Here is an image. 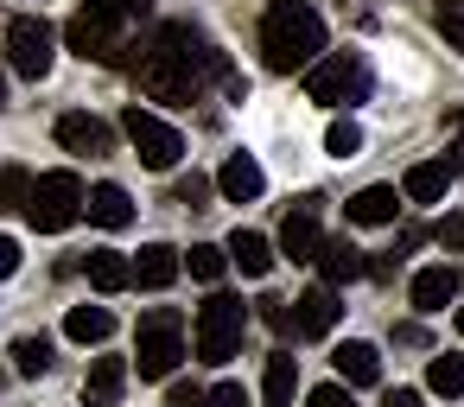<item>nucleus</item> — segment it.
<instances>
[{
    "label": "nucleus",
    "instance_id": "58836bf2",
    "mask_svg": "<svg viewBox=\"0 0 464 407\" xmlns=\"http://www.w3.org/2000/svg\"><path fill=\"white\" fill-rule=\"evenodd\" d=\"M394 267H401V255H375L369 261V280H394Z\"/></svg>",
    "mask_w": 464,
    "mask_h": 407
},
{
    "label": "nucleus",
    "instance_id": "39448f33",
    "mask_svg": "<svg viewBox=\"0 0 464 407\" xmlns=\"http://www.w3.org/2000/svg\"><path fill=\"white\" fill-rule=\"evenodd\" d=\"M83 185H77V172H45V179H33V191H26V223L39 229V236H58V229H71L77 217H83Z\"/></svg>",
    "mask_w": 464,
    "mask_h": 407
},
{
    "label": "nucleus",
    "instance_id": "412c9836",
    "mask_svg": "<svg viewBox=\"0 0 464 407\" xmlns=\"http://www.w3.org/2000/svg\"><path fill=\"white\" fill-rule=\"evenodd\" d=\"M83 210H90V223H102V229H128V223H134V198H128L121 185H96V191L83 198Z\"/></svg>",
    "mask_w": 464,
    "mask_h": 407
},
{
    "label": "nucleus",
    "instance_id": "4468645a",
    "mask_svg": "<svg viewBox=\"0 0 464 407\" xmlns=\"http://www.w3.org/2000/svg\"><path fill=\"white\" fill-rule=\"evenodd\" d=\"M318 274H324V286H350V280H362V274H369V261H362V248H356V242L331 236V242H318Z\"/></svg>",
    "mask_w": 464,
    "mask_h": 407
},
{
    "label": "nucleus",
    "instance_id": "ea45409f",
    "mask_svg": "<svg viewBox=\"0 0 464 407\" xmlns=\"http://www.w3.org/2000/svg\"><path fill=\"white\" fill-rule=\"evenodd\" d=\"M382 407H420V394H413V388H394V394H388Z\"/></svg>",
    "mask_w": 464,
    "mask_h": 407
},
{
    "label": "nucleus",
    "instance_id": "79ce46f5",
    "mask_svg": "<svg viewBox=\"0 0 464 407\" xmlns=\"http://www.w3.org/2000/svg\"><path fill=\"white\" fill-rule=\"evenodd\" d=\"M0 109H7V71H0Z\"/></svg>",
    "mask_w": 464,
    "mask_h": 407
},
{
    "label": "nucleus",
    "instance_id": "c85d7f7f",
    "mask_svg": "<svg viewBox=\"0 0 464 407\" xmlns=\"http://www.w3.org/2000/svg\"><path fill=\"white\" fill-rule=\"evenodd\" d=\"M324 153H337V160H356V153H362V128H356L350 115H337V121L324 128Z\"/></svg>",
    "mask_w": 464,
    "mask_h": 407
},
{
    "label": "nucleus",
    "instance_id": "423d86ee",
    "mask_svg": "<svg viewBox=\"0 0 464 407\" xmlns=\"http://www.w3.org/2000/svg\"><path fill=\"white\" fill-rule=\"evenodd\" d=\"M179 363H185V318H179L172 305H160V312H147V318H140L134 369H140V382H166Z\"/></svg>",
    "mask_w": 464,
    "mask_h": 407
},
{
    "label": "nucleus",
    "instance_id": "5701e85b",
    "mask_svg": "<svg viewBox=\"0 0 464 407\" xmlns=\"http://www.w3.org/2000/svg\"><path fill=\"white\" fill-rule=\"evenodd\" d=\"M293 394H299V356L274 350L267 356V375H261V401L267 407H293Z\"/></svg>",
    "mask_w": 464,
    "mask_h": 407
},
{
    "label": "nucleus",
    "instance_id": "a211bd4d",
    "mask_svg": "<svg viewBox=\"0 0 464 407\" xmlns=\"http://www.w3.org/2000/svg\"><path fill=\"white\" fill-rule=\"evenodd\" d=\"M394 210H401L394 185H362V191L343 204V217H350V223H362V229H382V223H394Z\"/></svg>",
    "mask_w": 464,
    "mask_h": 407
},
{
    "label": "nucleus",
    "instance_id": "f8f14e48",
    "mask_svg": "<svg viewBox=\"0 0 464 407\" xmlns=\"http://www.w3.org/2000/svg\"><path fill=\"white\" fill-rule=\"evenodd\" d=\"M331 363H337V375H343L350 388H375V382H382V350L362 344V337H343V344L331 350Z\"/></svg>",
    "mask_w": 464,
    "mask_h": 407
},
{
    "label": "nucleus",
    "instance_id": "c756f323",
    "mask_svg": "<svg viewBox=\"0 0 464 407\" xmlns=\"http://www.w3.org/2000/svg\"><path fill=\"white\" fill-rule=\"evenodd\" d=\"M90 7H102L115 26H140V20L153 14V0H90Z\"/></svg>",
    "mask_w": 464,
    "mask_h": 407
},
{
    "label": "nucleus",
    "instance_id": "1a4fd4ad",
    "mask_svg": "<svg viewBox=\"0 0 464 407\" xmlns=\"http://www.w3.org/2000/svg\"><path fill=\"white\" fill-rule=\"evenodd\" d=\"M121 33H128V26H115L102 7H77L71 26H64V45H71L77 58H90V64H121V52H128Z\"/></svg>",
    "mask_w": 464,
    "mask_h": 407
},
{
    "label": "nucleus",
    "instance_id": "72a5a7b5",
    "mask_svg": "<svg viewBox=\"0 0 464 407\" xmlns=\"http://www.w3.org/2000/svg\"><path fill=\"white\" fill-rule=\"evenodd\" d=\"M210 407H255V401H248L242 382H217V388H210Z\"/></svg>",
    "mask_w": 464,
    "mask_h": 407
},
{
    "label": "nucleus",
    "instance_id": "a878e982",
    "mask_svg": "<svg viewBox=\"0 0 464 407\" xmlns=\"http://www.w3.org/2000/svg\"><path fill=\"white\" fill-rule=\"evenodd\" d=\"M7 356H14L20 375H45V369H52V337H14Z\"/></svg>",
    "mask_w": 464,
    "mask_h": 407
},
{
    "label": "nucleus",
    "instance_id": "f704fd0d",
    "mask_svg": "<svg viewBox=\"0 0 464 407\" xmlns=\"http://www.w3.org/2000/svg\"><path fill=\"white\" fill-rule=\"evenodd\" d=\"M172 198H179V204H191V210H204V198H210V185H204V179L191 172V179H179V191H172Z\"/></svg>",
    "mask_w": 464,
    "mask_h": 407
},
{
    "label": "nucleus",
    "instance_id": "7c9ffc66",
    "mask_svg": "<svg viewBox=\"0 0 464 407\" xmlns=\"http://www.w3.org/2000/svg\"><path fill=\"white\" fill-rule=\"evenodd\" d=\"M432 20H439V33L464 52V0H439V7H432Z\"/></svg>",
    "mask_w": 464,
    "mask_h": 407
},
{
    "label": "nucleus",
    "instance_id": "c9c22d12",
    "mask_svg": "<svg viewBox=\"0 0 464 407\" xmlns=\"http://www.w3.org/2000/svg\"><path fill=\"white\" fill-rule=\"evenodd\" d=\"M172 407H210V388H191V382H172Z\"/></svg>",
    "mask_w": 464,
    "mask_h": 407
},
{
    "label": "nucleus",
    "instance_id": "aec40b11",
    "mask_svg": "<svg viewBox=\"0 0 464 407\" xmlns=\"http://www.w3.org/2000/svg\"><path fill=\"white\" fill-rule=\"evenodd\" d=\"M121 388H128V363L121 356H96V369L83 382V407H121Z\"/></svg>",
    "mask_w": 464,
    "mask_h": 407
},
{
    "label": "nucleus",
    "instance_id": "7ed1b4c3",
    "mask_svg": "<svg viewBox=\"0 0 464 407\" xmlns=\"http://www.w3.org/2000/svg\"><path fill=\"white\" fill-rule=\"evenodd\" d=\"M305 96H312L318 109H356V102H369V64H362V52H331V58H318V64L305 71Z\"/></svg>",
    "mask_w": 464,
    "mask_h": 407
},
{
    "label": "nucleus",
    "instance_id": "6e6552de",
    "mask_svg": "<svg viewBox=\"0 0 464 407\" xmlns=\"http://www.w3.org/2000/svg\"><path fill=\"white\" fill-rule=\"evenodd\" d=\"M121 128H128V141H134V153H140V166H153V172H172L179 160H185V141H179V128L172 121H160L153 109H128L121 115Z\"/></svg>",
    "mask_w": 464,
    "mask_h": 407
},
{
    "label": "nucleus",
    "instance_id": "f3484780",
    "mask_svg": "<svg viewBox=\"0 0 464 407\" xmlns=\"http://www.w3.org/2000/svg\"><path fill=\"white\" fill-rule=\"evenodd\" d=\"M445 191H451V166H445V160H420V166H407V179H401V198H407V204H445Z\"/></svg>",
    "mask_w": 464,
    "mask_h": 407
},
{
    "label": "nucleus",
    "instance_id": "2f4dec72",
    "mask_svg": "<svg viewBox=\"0 0 464 407\" xmlns=\"http://www.w3.org/2000/svg\"><path fill=\"white\" fill-rule=\"evenodd\" d=\"M305 407H356V401H350V388H343V382H318V388L305 394Z\"/></svg>",
    "mask_w": 464,
    "mask_h": 407
},
{
    "label": "nucleus",
    "instance_id": "20e7f679",
    "mask_svg": "<svg viewBox=\"0 0 464 407\" xmlns=\"http://www.w3.org/2000/svg\"><path fill=\"white\" fill-rule=\"evenodd\" d=\"M242 331H248V305H242L236 293H210V299L198 305V331H191V344H198L204 363H229V356L242 350Z\"/></svg>",
    "mask_w": 464,
    "mask_h": 407
},
{
    "label": "nucleus",
    "instance_id": "ddd939ff",
    "mask_svg": "<svg viewBox=\"0 0 464 407\" xmlns=\"http://www.w3.org/2000/svg\"><path fill=\"white\" fill-rule=\"evenodd\" d=\"M217 191H223L229 204H255V198L267 191V172H261L248 153H229V160H223V172H217Z\"/></svg>",
    "mask_w": 464,
    "mask_h": 407
},
{
    "label": "nucleus",
    "instance_id": "b1692460",
    "mask_svg": "<svg viewBox=\"0 0 464 407\" xmlns=\"http://www.w3.org/2000/svg\"><path fill=\"white\" fill-rule=\"evenodd\" d=\"M229 261H236L248 280H261V274L274 267V242H267V236H255V229H236V236H229Z\"/></svg>",
    "mask_w": 464,
    "mask_h": 407
},
{
    "label": "nucleus",
    "instance_id": "bb28decb",
    "mask_svg": "<svg viewBox=\"0 0 464 407\" xmlns=\"http://www.w3.org/2000/svg\"><path fill=\"white\" fill-rule=\"evenodd\" d=\"M426 388H432V394H464V356H451V350L432 356V363H426Z\"/></svg>",
    "mask_w": 464,
    "mask_h": 407
},
{
    "label": "nucleus",
    "instance_id": "473e14b6",
    "mask_svg": "<svg viewBox=\"0 0 464 407\" xmlns=\"http://www.w3.org/2000/svg\"><path fill=\"white\" fill-rule=\"evenodd\" d=\"M261 318H267L274 331H299V318H293V305H286V299H274V293L261 299Z\"/></svg>",
    "mask_w": 464,
    "mask_h": 407
},
{
    "label": "nucleus",
    "instance_id": "4c0bfd02",
    "mask_svg": "<svg viewBox=\"0 0 464 407\" xmlns=\"http://www.w3.org/2000/svg\"><path fill=\"white\" fill-rule=\"evenodd\" d=\"M7 274H20V242L0 236V280H7Z\"/></svg>",
    "mask_w": 464,
    "mask_h": 407
},
{
    "label": "nucleus",
    "instance_id": "dca6fc26",
    "mask_svg": "<svg viewBox=\"0 0 464 407\" xmlns=\"http://www.w3.org/2000/svg\"><path fill=\"white\" fill-rule=\"evenodd\" d=\"M293 318H299V331H305V337H324V331L343 318V305H337V286H324V280H318L312 293H299V299H293Z\"/></svg>",
    "mask_w": 464,
    "mask_h": 407
},
{
    "label": "nucleus",
    "instance_id": "f257e3e1",
    "mask_svg": "<svg viewBox=\"0 0 464 407\" xmlns=\"http://www.w3.org/2000/svg\"><path fill=\"white\" fill-rule=\"evenodd\" d=\"M242 83V77H229V64H223V52L198 33V26H166L160 39H153V52L140 58V90L153 96V102H198L204 96V83Z\"/></svg>",
    "mask_w": 464,
    "mask_h": 407
},
{
    "label": "nucleus",
    "instance_id": "37998d69",
    "mask_svg": "<svg viewBox=\"0 0 464 407\" xmlns=\"http://www.w3.org/2000/svg\"><path fill=\"white\" fill-rule=\"evenodd\" d=\"M458 337H464V305H458Z\"/></svg>",
    "mask_w": 464,
    "mask_h": 407
},
{
    "label": "nucleus",
    "instance_id": "e433bc0d",
    "mask_svg": "<svg viewBox=\"0 0 464 407\" xmlns=\"http://www.w3.org/2000/svg\"><path fill=\"white\" fill-rule=\"evenodd\" d=\"M439 242H445V248H464V210H451V217L439 223Z\"/></svg>",
    "mask_w": 464,
    "mask_h": 407
},
{
    "label": "nucleus",
    "instance_id": "f03ea898",
    "mask_svg": "<svg viewBox=\"0 0 464 407\" xmlns=\"http://www.w3.org/2000/svg\"><path fill=\"white\" fill-rule=\"evenodd\" d=\"M261 58L267 71H312L324 58V20L305 7V0H274L261 14Z\"/></svg>",
    "mask_w": 464,
    "mask_h": 407
},
{
    "label": "nucleus",
    "instance_id": "4be33fe9",
    "mask_svg": "<svg viewBox=\"0 0 464 407\" xmlns=\"http://www.w3.org/2000/svg\"><path fill=\"white\" fill-rule=\"evenodd\" d=\"M458 299V274L451 267H420L413 274V312H445Z\"/></svg>",
    "mask_w": 464,
    "mask_h": 407
},
{
    "label": "nucleus",
    "instance_id": "9b49d317",
    "mask_svg": "<svg viewBox=\"0 0 464 407\" xmlns=\"http://www.w3.org/2000/svg\"><path fill=\"white\" fill-rule=\"evenodd\" d=\"M58 147L64 153H83V160H102V153H115V128L96 121V115H64L58 121Z\"/></svg>",
    "mask_w": 464,
    "mask_h": 407
},
{
    "label": "nucleus",
    "instance_id": "a19ab883",
    "mask_svg": "<svg viewBox=\"0 0 464 407\" xmlns=\"http://www.w3.org/2000/svg\"><path fill=\"white\" fill-rule=\"evenodd\" d=\"M451 172H464V134H458V147H451V160H445Z\"/></svg>",
    "mask_w": 464,
    "mask_h": 407
},
{
    "label": "nucleus",
    "instance_id": "9d476101",
    "mask_svg": "<svg viewBox=\"0 0 464 407\" xmlns=\"http://www.w3.org/2000/svg\"><path fill=\"white\" fill-rule=\"evenodd\" d=\"M318 210H324V198L318 191H305L293 210H286V223H280V255L286 261H318Z\"/></svg>",
    "mask_w": 464,
    "mask_h": 407
},
{
    "label": "nucleus",
    "instance_id": "0eeeda50",
    "mask_svg": "<svg viewBox=\"0 0 464 407\" xmlns=\"http://www.w3.org/2000/svg\"><path fill=\"white\" fill-rule=\"evenodd\" d=\"M7 64L20 71V77H33V83H45L52 77V64H58V33L45 26V20H33V14H20V20H7Z\"/></svg>",
    "mask_w": 464,
    "mask_h": 407
},
{
    "label": "nucleus",
    "instance_id": "393cba45",
    "mask_svg": "<svg viewBox=\"0 0 464 407\" xmlns=\"http://www.w3.org/2000/svg\"><path fill=\"white\" fill-rule=\"evenodd\" d=\"M64 337H77V344H109V337H115V312H109V305H71Z\"/></svg>",
    "mask_w": 464,
    "mask_h": 407
},
{
    "label": "nucleus",
    "instance_id": "cd10ccee",
    "mask_svg": "<svg viewBox=\"0 0 464 407\" xmlns=\"http://www.w3.org/2000/svg\"><path fill=\"white\" fill-rule=\"evenodd\" d=\"M185 267H191V280H204V286H217V280H223V267H229V248H217V242H198Z\"/></svg>",
    "mask_w": 464,
    "mask_h": 407
},
{
    "label": "nucleus",
    "instance_id": "6ab92c4d",
    "mask_svg": "<svg viewBox=\"0 0 464 407\" xmlns=\"http://www.w3.org/2000/svg\"><path fill=\"white\" fill-rule=\"evenodd\" d=\"M83 274H90L96 293H128V286H134V261H128L121 248H90Z\"/></svg>",
    "mask_w": 464,
    "mask_h": 407
},
{
    "label": "nucleus",
    "instance_id": "2eb2a0df",
    "mask_svg": "<svg viewBox=\"0 0 464 407\" xmlns=\"http://www.w3.org/2000/svg\"><path fill=\"white\" fill-rule=\"evenodd\" d=\"M179 248L172 242H147L140 255H134V286H147V293H166L172 280H179Z\"/></svg>",
    "mask_w": 464,
    "mask_h": 407
}]
</instances>
